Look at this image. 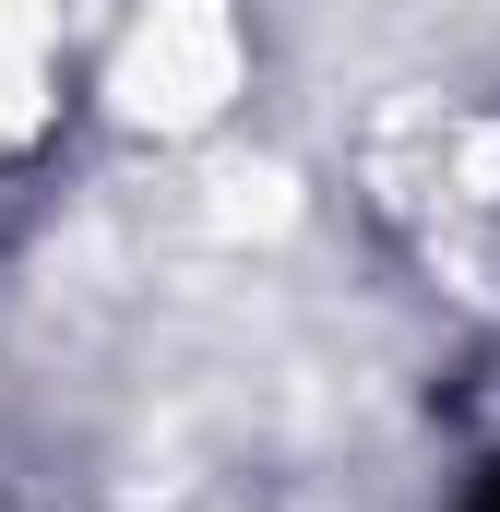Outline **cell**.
<instances>
[{
  "label": "cell",
  "mask_w": 500,
  "mask_h": 512,
  "mask_svg": "<svg viewBox=\"0 0 500 512\" xmlns=\"http://www.w3.org/2000/svg\"><path fill=\"white\" fill-rule=\"evenodd\" d=\"M48 12L60 0H0V155L36 131L48 108Z\"/></svg>",
  "instance_id": "7a4b0ae2"
},
{
  "label": "cell",
  "mask_w": 500,
  "mask_h": 512,
  "mask_svg": "<svg viewBox=\"0 0 500 512\" xmlns=\"http://www.w3.org/2000/svg\"><path fill=\"white\" fill-rule=\"evenodd\" d=\"M108 96H120V120H143V131H203L239 96V12H227V0H155V12L131 24Z\"/></svg>",
  "instance_id": "6da1fadb"
}]
</instances>
